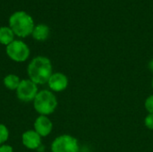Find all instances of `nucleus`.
<instances>
[{
	"mask_svg": "<svg viewBox=\"0 0 153 152\" xmlns=\"http://www.w3.org/2000/svg\"><path fill=\"white\" fill-rule=\"evenodd\" d=\"M0 152H13V148L9 144L0 145Z\"/></svg>",
	"mask_w": 153,
	"mask_h": 152,
	"instance_id": "dca6fc26",
	"label": "nucleus"
},
{
	"mask_svg": "<svg viewBox=\"0 0 153 152\" xmlns=\"http://www.w3.org/2000/svg\"><path fill=\"white\" fill-rule=\"evenodd\" d=\"M79 151L77 139L69 134L59 135L51 143V152H79Z\"/></svg>",
	"mask_w": 153,
	"mask_h": 152,
	"instance_id": "39448f33",
	"label": "nucleus"
},
{
	"mask_svg": "<svg viewBox=\"0 0 153 152\" xmlns=\"http://www.w3.org/2000/svg\"><path fill=\"white\" fill-rule=\"evenodd\" d=\"M39 87L38 85L28 79H22L15 90L17 99L22 102H33L35 97L37 96L39 92Z\"/></svg>",
	"mask_w": 153,
	"mask_h": 152,
	"instance_id": "423d86ee",
	"label": "nucleus"
},
{
	"mask_svg": "<svg viewBox=\"0 0 153 152\" xmlns=\"http://www.w3.org/2000/svg\"><path fill=\"white\" fill-rule=\"evenodd\" d=\"M53 73V67L49 58L39 56L34 57L27 66V74L30 81L37 85L48 83Z\"/></svg>",
	"mask_w": 153,
	"mask_h": 152,
	"instance_id": "f257e3e1",
	"label": "nucleus"
},
{
	"mask_svg": "<svg viewBox=\"0 0 153 152\" xmlns=\"http://www.w3.org/2000/svg\"><path fill=\"white\" fill-rule=\"evenodd\" d=\"M148 67H149V69H150V71L151 72H152L153 73V58L149 62V65H148Z\"/></svg>",
	"mask_w": 153,
	"mask_h": 152,
	"instance_id": "f3484780",
	"label": "nucleus"
},
{
	"mask_svg": "<svg viewBox=\"0 0 153 152\" xmlns=\"http://www.w3.org/2000/svg\"><path fill=\"white\" fill-rule=\"evenodd\" d=\"M33 130L41 137H47L53 130V123L47 116H39L33 123Z\"/></svg>",
	"mask_w": 153,
	"mask_h": 152,
	"instance_id": "6e6552de",
	"label": "nucleus"
},
{
	"mask_svg": "<svg viewBox=\"0 0 153 152\" xmlns=\"http://www.w3.org/2000/svg\"><path fill=\"white\" fill-rule=\"evenodd\" d=\"M21 79L18 75L14 74V73H9L7 75H5L4 77L3 80V83L4 86L10 90H16L20 82H21Z\"/></svg>",
	"mask_w": 153,
	"mask_h": 152,
	"instance_id": "9b49d317",
	"label": "nucleus"
},
{
	"mask_svg": "<svg viewBox=\"0 0 153 152\" xmlns=\"http://www.w3.org/2000/svg\"><path fill=\"white\" fill-rule=\"evenodd\" d=\"M49 32H50L49 28L46 24H39L34 27L31 35L34 39L38 41H44L48 38Z\"/></svg>",
	"mask_w": 153,
	"mask_h": 152,
	"instance_id": "9d476101",
	"label": "nucleus"
},
{
	"mask_svg": "<svg viewBox=\"0 0 153 152\" xmlns=\"http://www.w3.org/2000/svg\"><path fill=\"white\" fill-rule=\"evenodd\" d=\"M42 137L34 130H27L22 135L23 146L29 150H38L41 146Z\"/></svg>",
	"mask_w": 153,
	"mask_h": 152,
	"instance_id": "1a4fd4ad",
	"label": "nucleus"
},
{
	"mask_svg": "<svg viewBox=\"0 0 153 152\" xmlns=\"http://www.w3.org/2000/svg\"><path fill=\"white\" fill-rule=\"evenodd\" d=\"M144 125L145 126L150 129V130H153V114H149L145 119H144Z\"/></svg>",
	"mask_w": 153,
	"mask_h": 152,
	"instance_id": "2eb2a0df",
	"label": "nucleus"
},
{
	"mask_svg": "<svg viewBox=\"0 0 153 152\" xmlns=\"http://www.w3.org/2000/svg\"><path fill=\"white\" fill-rule=\"evenodd\" d=\"M14 40V33L10 27L0 28V43L4 46H8Z\"/></svg>",
	"mask_w": 153,
	"mask_h": 152,
	"instance_id": "f8f14e48",
	"label": "nucleus"
},
{
	"mask_svg": "<svg viewBox=\"0 0 153 152\" xmlns=\"http://www.w3.org/2000/svg\"><path fill=\"white\" fill-rule=\"evenodd\" d=\"M9 130L4 124H0V145L4 144L9 139Z\"/></svg>",
	"mask_w": 153,
	"mask_h": 152,
	"instance_id": "ddd939ff",
	"label": "nucleus"
},
{
	"mask_svg": "<svg viewBox=\"0 0 153 152\" xmlns=\"http://www.w3.org/2000/svg\"><path fill=\"white\" fill-rule=\"evenodd\" d=\"M9 25L14 35L21 38H26L31 35L35 27L32 18L22 11L16 12L11 15Z\"/></svg>",
	"mask_w": 153,
	"mask_h": 152,
	"instance_id": "f03ea898",
	"label": "nucleus"
},
{
	"mask_svg": "<svg viewBox=\"0 0 153 152\" xmlns=\"http://www.w3.org/2000/svg\"><path fill=\"white\" fill-rule=\"evenodd\" d=\"M145 108L149 114H153V94L149 96L145 100Z\"/></svg>",
	"mask_w": 153,
	"mask_h": 152,
	"instance_id": "4468645a",
	"label": "nucleus"
},
{
	"mask_svg": "<svg viewBox=\"0 0 153 152\" xmlns=\"http://www.w3.org/2000/svg\"><path fill=\"white\" fill-rule=\"evenodd\" d=\"M47 84L52 92H61L68 87V78L63 73H53Z\"/></svg>",
	"mask_w": 153,
	"mask_h": 152,
	"instance_id": "0eeeda50",
	"label": "nucleus"
},
{
	"mask_svg": "<svg viewBox=\"0 0 153 152\" xmlns=\"http://www.w3.org/2000/svg\"><path fill=\"white\" fill-rule=\"evenodd\" d=\"M33 108L39 116H49L57 108L56 96L49 90H39L33 100Z\"/></svg>",
	"mask_w": 153,
	"mask_h": 152,
	"instance_id": "7ed1b4c3",
	"label": "nucleus"
},
{
	"mask_svg": "<svg viewBox=\"0 0 153 152\" xmlns=\"http://www.w3.org/2000/svg\"><path fill=\"white\" fill-rule=\"evenodd\" d=\"M152 89H153V79H152Z\"/></svg>",
	"mask_w": 153,
	"mask_h": 152,
	"instance_id": "a211bd4d",
	"label": "nucleus"
},
{
	"mask_svg": "<svg viewBox=\"0 0 153 152\" xmlns=\"http://www.w3.org/2000/svg\"><path fill=\"white\" fill-rule=\"evenodd\" d=\"M5 51L8 57L16 63L27 61L30 54L28 45L22 40H13L8 46H6Z\"/></svg>",
	"mask_w": 153,
	"mask_h": 152,
	"instance_id": "20e7f679",
	"label": "nucleus"
}]
</instances>
